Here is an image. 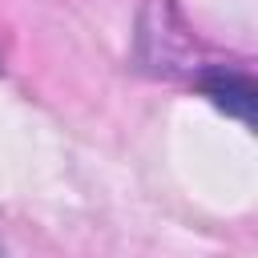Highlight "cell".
Here are the masks:
<instances>
[{
	"instance_id": "obj_1",
	"label": "cell",
	"mask_w": 258,
	"mask_h": 258,
	"mask_svg": "<svg viewBox=\"0 0 258 258\" xmlns=\"http://www.w3.org/2000/svg\"><path fill=\"white\" fill-rule=\"evenodd\" d=\"M198 89L222 113L238 117L242 125H254V81H250V73L230 69V64H214V69H206L198 77Z\"/></svg>"
},
{
	"instance_id": "obj_2",
	"label": "cell",
	"mask_w": 258,
	"mask_h": 258,
	"mask_svg": "<svg viewBox=\"0 0 258 258\" xmlns=\"http://www.w3.org/2000/svg\"><path fill=\"white\" fill-rule=\"evenodd\" d=\"M0 258H8V254H4V242H0Z\"/></svg>"
}]
</instances>
